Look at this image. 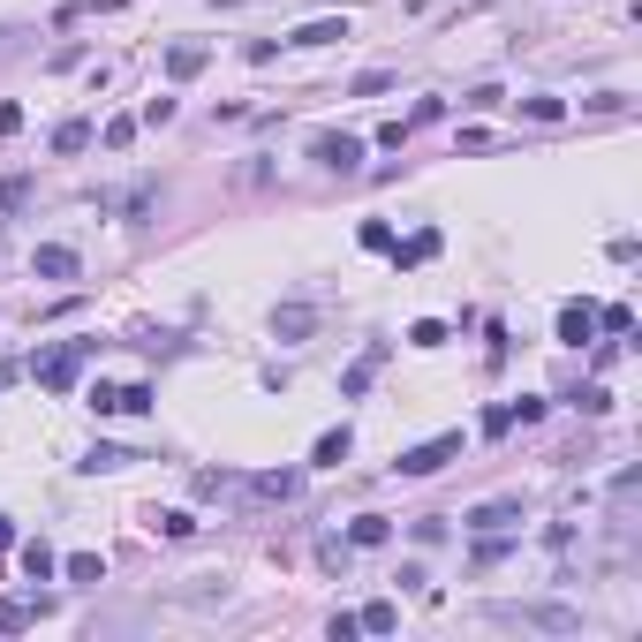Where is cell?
Listing matches in <instances>:
<instances>
[{
	"mask_svg": "<svg viewBox=\"0 0 642 642\" xmlns=\"http://www.w3.org/2000/svg\"><path fill=\"white\" fill-rule=\"evenodd\" d=\"M499 627H537V635H575L582 612L575 605H552V597H499V605H484Z\"/></svg>",
	"mask_w": 642,
	"mask_h": 642,
	"instance_id": "cell-1",
	"label": "cell"
},
{
	"mask_svg": "<svg viewBox=\"0 0 642 642\" xmlns=\"http://www.w3.org/2000/svg\"><path fill=\"white\" fill-rule=\"evenodd\" d=\"M91 355H99V340H61V348L38 355L31 371H38V386H46V393H76V378H84Z\"/></svg>",
	"mask_w": 642,
	"mask_h": 642,
	"instance_id": "cell-2",
	"label": "cell"
},
{
	"mask_svg": "<svg viewBox=\"0 0 642 642\" xmlns=\"http://www.w3.org/2000/svg\"><path fill=\"white\" fill-rule=\"evenodd\" d=\"M84 401H91V416H144V408H152L159 393L144 386V378H136V386H91Z\"/></svg>",
	"mask_w": 642,
	"mask_h": 642,
	"instance_id": "cell-3",
	"label": "cell"
},
{
	"mask_svg": "<svg viewBox=\"0 0 642 642\" xmlns=\"http://www.w3.org/2000/svg\"><path fill=\"white\" fill-rule=\"evenodd\" d=\"M454 454H461V431H439V439L408 446V454L393 461V469H401V476H439V469H446V461H454Z\"/></svg>",
	"mask_w": 642,
	"mask_h": 642,
	"instance_id": "cell-4",
	"label": "cell"
},
{
	"mask_svg": "<svg viewBox=\"0 0 642 642\" xmlns=\"http://www.w3.org/2000/svg\"><path fill=\"white\" fill-rule=\"evenodd\" d=\"M310 159H318L325 174H355V167H363V136H340V129H325L318 144H310Z\"/></svg>",
	"mask_w": 642,
	"mask_h": 642,
	"instance_id": "cell-5",
	"label": "cell"
},
{
	"mask_svg": "<svg viewBox=\"0 0 642 642\" xmlns=\"http://www.w3.org/2000/svg\"><path fill=\"white\" fill-rule=\"evenodd\" d=\"M461 522H469L476 537H507V529H522V499H484V507H469Z\"/></svg>",
	"mask_w": 642,
	"mask_h": 642,
	"instance_id": "cell-6",
	"label": "cell"
},
{
	"mask_svg": "<svg viewBox=\"0 0 642 642\" xmlns=\"http://www.w3.org/2000/svg\"><path fill=\"white\" fill-rule=\"evenodd\" d=\"M31 272H38V280H76V250H68V242H38Z\"/></svg>",
	"mask_w": 642,
	"mask_h": 642,
	"instance_id": "cell-7",
	"label": "cell"
},
{
	"mask_svg": "<svg viewBox=\"0 0 642 642\" xmlns=\"http://www.w3.org/2000/svg\"><path fill=\"white\" fill-rule=\"evenodd\" d=\"M204 61H212V46H204V38H182V46H167V76H174V84H189Z\"/></svg>",
	"mask_w": 642,
	"mask_h": 642,
	"instance_id": "cell-8",
	"label": "cell"
},
{
	"mask_svg": "<svg viewBox=\"0 0 642 642\" xmlns=\"http://www.w3.org/2000/svg\"><path fill=\"white\" fill-rule=\"evenodd\" d=\"M439 257V227H423V235H408V242H393V265L401 272H416V265H431Z\"/></svg>",
	"mask_w": 642,
	"mask_h": 642,
	"instance_id": "cell-9",
	"label": "cell"
},
{
	"mask_svg": "<svg viewBox=\"0 0 642 642\" xmlns=\"http://www.w3.org/2000/svg\"><path fill=\"white\" fill-rule=\"evenodd\" d=\"M559 340H567V348L597 340V310H590V303H567V310H559Z\"/></svg>",
	"mask_w": 642,
	"mask_h": 642,
	"instance_id": "cell-10",
	"label": "cell"
},
{
	"mask_svg": "<svg viewBox=\"0 0 642 642\" xmlns=\"http://www.w3.org/2000/svg\"><path fill=\"white\" fill-rule=\"evenodd\" d=\"M378 363H386V340H371V348H363V355H355V363H348V378H340V393H348V401H355V393L371 386V371H378Z\"/></svg>",
	"mask_w": 642,
	"mask_h": 642,
	"instance_id": "cell-11",
	"label": "cell"
},
{
	"mask_svg": "<svg viewBox=\"0 0 642 642\" xmlns=\"http://www.w3.org/2000/svg\"><path fill=\"white\" fill-rule=\"evenodd\" d=\"M61 575L76 582V590H99V582H106V559H99V552H68V559H61Z\"/></svg>",
	"mask_w": 642,
	"mask_h": 642,
	"instance_id": "cell-12",
	"label": "cell"
},
{
	"mask_svg": "<svg viewBox=\"0 0 642 642\" xmlns=\"http://www.w3.org/2000/svg\"><path fill=\"white\" fill-rule=\"evenodd\" d=\"M386 537H393V522H386V514H355V522H348V544H355V552H378Z\"/></svg>",
	"mask_w": 642,
	"mask_h": 642,
	"instance_id": "cell-13",
	"label": "cell"
},
{
	"mask_svg": "<svg viewBox=\"0 0 642 642\" xmlns=\"http://www.w3.org/2000/svg\"><path fill=\"white\" fill-rule=\"evenodd\" d=\"M310 325H318V310H310V303H280V310H272V333H280V340H303Z\"/></svg>",
	"mask_w": 642,
	"mask_h": 642,
	"instance_id": "cell-14",
	"label": "cell"
},
{
	"mask_svg": "<svg viewBox=\"0 0 642 642\" xmlns=\"http://www.w3.org/2000/svg\"><path fill=\"white\" fill-rule=\"evenodd\" d=\"M340 38H348V16H318V23H303L288 46H340Z\"/></svg>",
	"mask_w": 642,
	"mask_h": 642,
	"instance_id": "cell-15",
	"label": "cell"
},
{
	"mask_svg": "<svg viewBox=\"0 0 642 642\" xmlns=\"http://www.w3.org/2000/svg\"><path fill=\"white\" fill-rule=\"evenodd\" d=\"M23 575H31V582H53V575H61V559H53V544H46V537L23 544Z\"/></svg>",
	"mask_w": 642,
	"mask_h": 642,
	"instance_id": "cell-16",
	"label": "cell"
},
{
	"mask_svg": "<svg viewBox=\"0 0 642 642\" xmlns=\"http://www.w3.org/2000/svg\"><path fill=\"white\" fill-rule=\"evenodd\" d=\"M393 620H401V605H393V597H371V605L355 612V627H363V635H393Z\"/></svg>",
	"mask_w": 642,
	"mask_h": 642,
	"instance_id": "cell-17",
	"label": "cell"
},
{
	"mask_svg": "<svg viewBox=\"0 0 642 642\" xmlns=\"http://www.w3.org/2000/svg\"><path fill=\"white\" fill-rule=\"evenodd\" d=\"M348 423H340V431H325V439H318V454H310V461H318V469H340V461H348Z\"/></svg>",
	"mask_w": 642,
	"mask_h": 642,
	"instance_id": "cell-18",
	"label": "cell"
},
{
	"mask_svg": "<svg viewBox=\"0 0 642 642\" xmlns=\"http://www.w3.org/2000/svg\"><path fill=\"white\" fill-rule=\"evenodd\" d=\"M129 461H144V454H129V446H91V454H84V469L99 476V469H129Z\"/></svg>",
	"mask_w": 642,
	"mask_h": 642,
	"instance_id": "cell-19",
	"label": "cell"
},
{
	"mask_svg": "<svg viewBox=\"0 0 642 642\" xmlns=\"http://www.w3.org/2000/svg\"><path fill=\"white\" fill-rule=\"evenodd\" d=\"M99 144H106V152H129V144H136V114H114L99 129Z\"/></svg>",
	"mask_w": 642,
	"mask_h": 642,
	"instance_id": "cell-20",
	"label": "cell"
},
{
	"mask_svg": "<svg viewBox=\"0 0 642 642\" xmlns=\"http://www.w3.org/2000/svg\"><path fill=\"white\" fill-rule=\"evenodd\" d=\"M91 136H99L91 121H61V129H53V152H84Z\"/></svg>",
	"mask_w": 642,
	"mask_h": 642,
	"instance_id": "cell-21",
	"label": "cell"
},
{
	"mask_svg": "<svg viewBox=\"0 0 642 642\" xmlns=\"http://www.w3.org/2000/svg\"><path fill=\"white\" fill-rule=\"evenodd\" d=\"M23 627H31V605H23V597H0V635H23Z\"/></svg>",
	"mask_w": 642,
	"mask_h": 642,
	"instance_id": "cell-22",
	"label": "cell"
},
{
	"mask_svg": "<svg viewBox=\"0 0 642 642\" xmlns=\"http://www.w3.org/2000/svg\"><path fill=\"white\" fill-rule=\"evenodd\" d=\"M514 431V401H499V408H484V439H507Z\"/></svg>",
	"mask_w": 642,
	"mask_h": 642,
	"instance_id": "cell-23",
	"label": "cell"
},
{
	"mask_svg": "<svg viewBox=\"0 0 642 642\" xmlns=\"http://www.w3.org/2000/svg\"><path fill=\"white\" fill-rule=\"evenodd\" d=\"M408 340H416V348H446V325L439 318H416V325H408Z\"/></svg>",
	"mask_w": 642,
	"mask_h": 642,
	"instance_id": "cell-24",
	"label": "cell"
},
{
	"mask_svg": "<svg viewBox=\"0 0 642 642\" xmlns=\"http://www.w3.org/2000/svg\"><path fill=\"white\" fill-rule=\"evenodd\" d=\"M152 529H159V537H174V544L197 537V522H189V514H152Z\"/></svg>",
	"mask_w": 642,
	"mask_h": 642,
	"instance_id": "cell-25",
	"label": "cell"
},
{
	"mask_svg": "<svg viewBox=\"0 0 642 642\" xmlns=\"http://www.w3.org/2000/svg\"><path fill=\"white\" fill-rule=\"evenodd\" d=\"M597 325H605V333H635V310H627V303H605V310H597Z\"/></svg>",
	"mask_w": 642,
	"mask_h": 642,
	"instance_id": "cell-26",
	"label": "cell"
},
{
	"mask_svg": "<svg viewBox=\"0 0 642 642\" xmlns=\"http://www.w3.org/2000/svg\"><path fill=\"white\" fill-rule=\"evenodd\" d=\"M378 91H393V76L386 68H363V76H355V99H378Z\"/></svg>",
	"mask_w": 642,
	"mask_h": 642,
	"instance_id": "cell-27",
	"label": "cell"
},
{
	"mask_svg": "<svg viewBox=\"0 0 642 642\" xmlns=\"http://www.w3.org/2000/svg\"><path fill=\"white\" fill-rule=\"evenodd\" d=\"M348 552H355L348 537H325V544H318V559H325V567H333V575H340V567H348Z\"/></svg>",
	"mask_w": 642,
	"mask_h": 642,
	"instance_id": "cell-28",
	"label": "cell"
},
{
	"mask_svg": "<svg viewBox=\"0 0 642 642\" xmlns=\"http://www.w3.org/2000/svg\"><path fill=\"white\" fill-rule=\"evenodd\" d=\"M23 197H31V182H23V174H8V182H0V212H16Z\"/></svg>",
	"mask_w": 642,
	"mask_h": 642,
	"instance_id": "cell-29",
	"label": "cell"
},
{
	"mask_svg": "<svg viewBox=\"0 0 642 642\" xmlns=\"http://www.w3.org/2000/svg\"><path fill=\"white\" fill-rule=\"evenodd\" d=\"M363 250H393V227L386 220H363Z\"/></svg>",
	"mask_w": 642,
	"mask_h": 642,
	"instance_id": "cell-30",
	"label": "cell"
},
{
	"mask_svg": "<svg viewBox=\"0 0 642 642\" xmlns=\"http://www.w3.org/2000/svg\"><path fill=\"white\" fill-rule=\"evenodd\" d=\"M522 114H529V121H559L567 106H559V99H522Z\"/></svg>",
	"mask_w": 642,
	"mask_h": 642,
	"instance_id": "cell-31",
	"label": "cell"
},
{
	"mask_svg": "<svg viewBox=\"0 0 642 642\" xmlns=\"http://www.w3.org/2000/svg\"><path fill=\"white\" fill-rule=\"evenodd\" d=\"M16 129H23V106L8 99V106H0V136H16Z\"/></svg>",
	"mask_w": 642,
	"mask_h": 642,
	"instance_id": "cell-32",
	"label": "cell"
},
{
	"mask_svg": "<svg viewBox=\"0 0 642 642\" xmlns=\"http://www.w3.org/2000/svg\"><path fill=\"white\" fill-rule=\"evenodd\" d=\"M8 544H16V522H8V514H0V552H8Z\"/></svg>",
	"mask_w": 642,
	"mask_h": 642,
	"instance_id": "cell-33",
	"label": "cell"
},
{
	"mask_svg": "<svg viewBox=\"0 0 642 642\" xmlns=\"http://www.w3.org/2000/svg\"><path fill=\"white\" fill-rule=\"evenodd\" d=\"M8 53H16V31H0V61H8Z\"/></svg>",
	"mask_w": 642,
	"mask_h": 642,
	"instance_id": "cell-34",
	"label": "cell"
}]
</instances>
